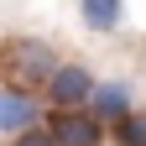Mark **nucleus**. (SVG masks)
I'll list each match as a JSON object with an SVG mask.
<instances>
[{
  "label": "nucleus",
  "instance_id": "f257e3e1",
  "mask_svg": "<svg viewBox=\"0 0 146 146\" xmlns=\"http://www.w3.org/2000/svg\"><path fill=\"white\" fill-rule=\"evenodd\" d=\"M52 68H58V58H52L47 42H36V36H0V84L42 94Z\"/></svg>",
  "mask_w": 146,
  "mask_h": 146
},
{
  "label": "nucleus",
  "instance_id": "f03ea898",
  "mask_svg": "<svg viewBox=\"0 0 146 146\" xmlns=\"http://www.w3.org/2000/svg\"><path fill=\"white\" fill-rule=\"evenodd\" d=\"M94 68H84V63H58L52 68V78H47V89H42V99H47V110H84L89 104V94H94Z\"/></svg>",
  "mask_w": 146,
  "mask_h": 146
},
{
  "label": "nucleus",
  "instance_id": "7ed1b4c3",
  "mask_svg": "<svg viewBox=\"0 0 146 146\" xmlns=\"http://www.w3.org/2000/svg\"><path fill=\"white\" fill-rule=\"evenodd\" d=\"M42 125L58 146H104V120H94L89 110H47Z\"/></svg>",
  "mask_w": 146,
  "mask_h": 146
},
{
  "label": "nucleus",
  "instance_id": "20e7f679",
  "mask_svg": "<svg viewBox=\"0 0 146 146\" xmlns=\"http://www.w3.org/2000/svg\"><path fill=\"white\" fill-rule=\"evenodd\" d=\"M31 125H42V99L26 94V89L0 84V136H21Z\"/></svg>",
  "mask_w": 146,
  "mask_h": 146
},
{
  "label": "nucleus",
  "instance_id": "39448f33",
  "mask_svg": "<svg viewBox=\"0 0 146 146\" xmlns=\"http://www.w3.org/2000/svg\"><path fill=\"white\" fill-rule=\"evenodd\" d=\"M84 110H89L94 120H104V125H115V120L125 115V110H136V104H131V84H125V78H99Z\"/></svg>",
  "mask_w": 146,
  "mask_h": 146
},
{
  "label": "nucleus",
  "instance_id": "423d86ee",
  "mask_svg": "<svg viewBox=\"0 0 146 146\" xmlns=\"http://www.w3.org/2000/svg\"><path fill=\"white\" fill-rule=\"evenodd\" d=\"M78 16H84L89 31L110 36V31H120V21H125V0H78Z\"/></svg>",
  "mask_w": 146,
  "mask_h": 146
},
{
  "label": "nucleus",
  "instance_id": "0eeeda50",
  "mask_svg": "<svg viewBox=\"0 0 146 146\" xmlns=\"http://www.w3.org/2000/svg\"><path fill=\"white\" fill-rule=\"evenodd\" d=\"M110 141L115 146H146V110H125V115L110 125Z\"/></svg>",
  "mask_w": 146,
  "mask_h": 146
},
{
  "label": "nucleus",
  "instance_id": "6e6552de",
  "mask_svg": "<svg viewBox=\"0 0 146 146\" xmlns=\"http://www.w3.org/2000/svg\"><path fill=\"white\" fill-rule=\"evenodd\" d=\"M11 146H58V141H52V131H47V125H31V131L11 136Z\"/></svg>",
  "mask_w": 146,
  "mask_h": 146
}]
</instances>
